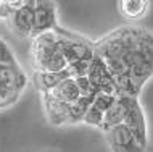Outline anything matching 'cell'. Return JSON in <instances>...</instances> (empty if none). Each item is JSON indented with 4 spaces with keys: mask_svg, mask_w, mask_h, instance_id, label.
<instances>
[{
    "mask_svg": "<svg viewBox=\"0 0 153 152\" xmlns=\"http://www.w3.org/2000/svg\"><path fill=\"white\" fill-rule=\"evenodd\" d=\"M150 29H145L142 26H135V24L121 26L118 29L111 31L110 34L103 36L97 42H94V50L103 60L123 58L124 53L131 50L135 44H139V40Z\"/></svg>",
    "mask_w": 153,
    "mask_h": 152,
    "instance_id": "6da1fadb",
    "label": "cell"
},
{
    "mask_svg": "<svg viewBox=\"0 0 153 152\" xmlns=\"http://www.w3.org/2000/svg\"><path fill=\"white\" fill-rule=\"evenodd\" d=\"M152 32L148 31L139 40V44H135L123 57V61L129 70L131 78L140 89L152 76Z\"/></svg>",
    "mask_w": 153,
    "mask_h": 152,
    "instance_id": "7a4b0ae2",
    "label": "cell"
},
{
    "mask_svg": "<svg viewBox=\"0 0 153 152\" xmlns=\"http://www.w3.org/2000/svg\"><path fill=\"white\" fill-rule=\"evenodd\" d=\"M56 37H58V47L63 52L65 58L68 63L77 60H90L95 55L94 50V42L82 36H77L74 32L65 31L61 28H56Z\"/></svg>",
    "mask_w": 153,
    "mask_h": 152,
    "instance_id": "3957f363",
    "label": "cell"
},
{
    "mask_svg": "<svg viewBox=\"0 0 153 152\" xmlns=\"http://www.w3.org/2000/svg\"><path fill=\"white\" fill-rule=\"evenodd\" d=\"M55 29L42 31L39 34L31 36L29 57L34 70H44L47 61L50 60L52 53L58 49V37H56Z\"/></svg>",
    "mask_w": 153,
    "mask_h": 152,
    "instance_id": "277c9868",
    "label": "cell"
},
{
    "mask_svg": "<svg viewBox=\"0 0 153 152\" xmlns=\"http://www.w3.org/2000/svg\"><path fill=\"white\" fill-rule=\"evenodd\" d=\"M103 133H105L110 152H147V147H143L135 139L129 126L124 121L111 126Z\"/></svg>",
    "mask_w": 153,
    "mask_h": 152,
    "instance_id": "5b68a950",
    "label": "cell"
},
{
    "mask_svg": "<svg viewBox=\"0 0 153 152\" xmlns=\"http://www.w3.org/2000/svg\"><path fill=\"white\" fill-rule=\"evenodd\" d=\"M124 123L129 126L132 134L143 147L148 146V134H147V120L143 109L139 102V96H132L127 105V112L124 117Z\"/></svg>",
    "mask_w": 153,
    "mask_h": 152,
    "instance_id": "8992f818",
    "label": "cell"
},
{
    "mask_svg": "<svg viewBox=\"0 0 153 152\" xmlns=\"http://www.w3.org/2000/svg\"><path fill=\"white\" fill-rule=\"evenodd\" d=\"M32 11H34V28L32 36L42 31L58 28L56 21V5L53 0H32Z\"/></svg>",
    "mask_w": 153,
    "mask_h": 152,
    "instance_id": "52a82bcc",
    "label": "cell"
},
{
    "mask_svg": "<svg viewBox=\"0 0 153 152\" xmlns=\"http://www.w3.org/2000/svg\"><path fill=\"white\" fill-rule=\"evenodd\" d=\"M11 31L21 39H31L32 28H34V11H32V0H27L24 5L16 8L8 16Z\"/></svg>",
    "mask_w": 153,
    "mask_h": 152,
    "instance_id": "ba28073f",
    "label": "cell"
},
{
    "mask_svg": "<svg viewBox=\"0 0 153 152\" xmlns=\"http://www.w3.org/2000/svg\"><path fill=\"white\" fill-rule=\"evenodd\" d=\"M42 104H44V113L45 118L50 125L63 126L66 125V117H68V107L69 104L61 100H56L53 97L42 92Z\"/></svg>",
    "mask_w": 153,
    "mask_h": 152,
    "instance_id": "9c48e42d",
    "label": "cell"
},
{
    "mask_svg": "<svg viewBox=\"0 0 153 152\" xmlns=\"http://www.w3.org/2000/svg\"><path fill=\"white\" fill-rule=\"evenodd\" d=\"M132 96H116V100L113 102V105L103 113V120L98 126V130L102 131H106L111 126L118 125V123H123L124 121V117H126V112H127V105H129V100H131Z\"/></svg>",
    "mask_w": 153,
    "mask_h": 152,
    "instance_id": "30bf717a",
    "label": "cell"
},
{
    "mask_svg": "<svg viewBox=\"0 0 153 152\" xmlns=\"http://www.w3.org/2000/svg\"><path fill=\"white\" fill-rule=\"evenodd\" d=\"M44 94H47V96H50L56 100L66 102V104H71V102H74L81 96L79 89H77L76 83H74V78H71V76H66L65 79H61L60 83L55 86V88H52L50 91H47Z\"/></svg>",
    "mask_w": 153,
    "mask_h": 152,
    "instance_id": "8fae6325",
    "label": "cell"
},
{
    "mask_svg": "<svg viewBox=\"0 0 153 152\" xmlns=\"http://www.w3.org/2000/svg\"><path fill=\"white\" fill-rule=\"evenodd\" d=\"M68 75V71H44V70H34L32 75V83H34L36 89L39 92H47L52 88H55L61 79H65Z\"/></svg>",
    "mask_w": 153,
    "mask_h": 152,
    "instance_id": "7c38bea8",
    "label": "cell"
},
{
    "mask_svg": "<svg viewBox=\"0 0 153 152\" xmlns=\"http://www.w3.org/2000/svg\"><path fill=\"white\" fill-rule=\"evenodd\" d=\"M150 8V0H118V10L126 19H140L147 15Z\"/></svg>",
    "mask_w": 153,
    "mask_h": 152,
    "instance_id": "4fadbf2b",
    "label": "cell"
},
{
    "mask_svg": "<svg viewBox=\"0 0 153 152\" xmlns=\"http://www.w3.org/2000/svg\"><path fill=\"white\" fill-rule=\"evenodd\" d=\"M94 96H79L74 102H71L68 107V117H66V125H77L82 123L84 113L90 105Z\"/></svg>",
    "mask_w": 153,
    "mask_h": 152,
    "instance_id": "5bb4252c",
    "label": "cell"
},
{
    "mask_svg": "<svg viewBox=\"0 0 153 152\" xmlns=\"http://www.w3.org/2000/svg\"><path fill=\"white\" fill-rule=\"evenodd\" d=\"M102 120H103V112L100 109H97V107L90 102V105L87 107V110H85V113H84L82 123H85V125H89V126H95V128H98L100 123H102Z\"/></svg>",
    "mask_w": 153,
    "mask_h": 152,
    "instance_id": "9a60e30c",
    "label": "cell"
},
{
    "mask_svg": "<svg viewBox=\"0 0 153 152\" xmlns=\"http://www.w3.org/2000/svg\"><path fill=\"white\" fill-rule=\"evenodd\" d=\"M0 65H8V67H18L11 49L7 46V42L3 39H0Z\"/></svg>",
    "mask_w": 153,
    "mask_h": 152,
    "instance_id": "2e32d148",
    "label": "cell"
},
{
    "mask_svg": "<svg viewBox=\"0 0 153 152\" xmlns=\"http://www.w3.org/2000/svg\"><path fill=\"white\" fill-rule=\"evenodd\" d=\"M87 67H89V61L87 60H77V61H73V63H68L66 67V71L71 78H76V76H82L87 73Z\"/></svg>",
    "mask_w": 153,
    "mask_h": 152,
    "instance_id": "e0dca14e",
    "label": "cell"
},
{
    "mask_svg": "<svg viewBox=\"0 0 153 152\" xmlns=\"http://www.w3.org/2000/svg\"><path fill=\"white\" fill-rule=\"evenodd\" d=\"M74 83H76L77 89H79V94H81V96H95V91H94L92 84H90L89 78L85 76V75L76 76V78H74Z\"/></svg>",
    "mask_w": 153,
    "mask_h": 152,
    "instance_id": "ac0fdd59",
    "label": "cell"
},
{
    "mask_svg": "<svg viewBox=\"0 0 153 152\" xmlns=\"http://www.w3.org/2000/svg\"><path fill=\"white\" fill-rule=\"evenodd\" d=\"M26 2L27 0H3V5H7L11 11H13V10H16V8H19L21 5H24Z\"/></svg>",
    "mask_w": 153,
    "mask_h": 152,
    "instance_id": "d6986e66",
    "label": "cell"
},
{
    "mask_svg": "<svg viewBox=\"0 0 153 152\" xmlns=\"http://www.w3.org/2000/svg\"><path fill=\"white\" fill-rule=\"evenodd\" d=\"M0 3H3V0H0Z\"/></svg>",
    "mask_w": 153,
    "mask_h": 152,
    "instance_id": "ffe728a7",
    "label": "cell"
}]
</instances>
